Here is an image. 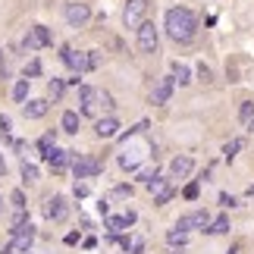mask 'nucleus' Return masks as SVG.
Instances as JSON below:
<instances>
[{
  "label": "nucleus",
  "instance_id": "nucleus-42",
  "mask_svg": "<svg viewBox=\"0 0 254 254\" xmlns=\"http://www.w3.org/2000/svg\"><path fill=\"white\" fill-rule=\"evenodd\" d=\"M97 210H101V217H110V204H107L104 198H101V204H97Z\"/></svg>",
  "mask_w": 254,
  "mask_h": 254
},
{
  "label": "nucleus",
  "instance_id": "nucleus-18",
  "mask_svg": "<svg viewBox=\"0 0 254 254\" xmlns=\"http://www.w3.org/2000/svg\"><path fill=\"white\" fill-rule=\"evenodd\" d=\"M204 232H207V236H226V232H229V217H226V213L213 217V220L207 223V229H204Z\"/></svg>",
  "mask_w": 254,
  "mask_h": 254
},
{
  "label": "nucleus",
  "instance_id": "nucleus-9",
  "mask_svg": "<svg viewBox=\"0 0 254 254\" xmlns=\"http://www.w3.org/2000/svg\"><path fill=\"white\" fill-rule=\"evenodd\" d=\"M173 91H176V79L173 75H163V79H157V85H154V91H151V104L154 107H167Z\"/></svg>",
  "mask_w": 254,
  "mask_h": 254
},
{
  "label": "nucleus",
  "instance_id": "nucleus-23",
  "mask_svg": "<svg viewBox=\"0 0 254 254\" xmlns=\"http://www.w3.org/2000/svg\"><path fill=\"white\" fill-rule=\"evenodd\" d=\"M242 148H245V141H242V138H232V141L223 144V157H226V160L232 163V160L239 157V151H242Z\"/></svg>",
  "mask_w": 254,
  "mask_h": 254
},
{
  "label": "nucleus",
  "instance_id": "nucleus-14",
  "mask_svg": "<svg viewBox=\"0 0 254 254\" xmlns=\"http://www.w3.org/2000/svg\"><path fill=\"white\" fill-rule=\"evenodd\" d=\"M191 170H194V160L189 154H179V157L170 160V179H189Z\"/></svg>",
  "mask_w": 254,
  "mask_h": 254
},
{
  "label": "nucleus",
  "instance_id": "nucleus-8",
  "mask_svg": "<svg viewBox=\"0 0 254 254\" xmlns=\"http://www.w3.org/2000/svg\"><path fill=\"white\" fill-rule=\"evenodd\" d=\"M97 91H101V88L79 85V113H82V116H97V107H101V101H97Z\"/></svg>",
  "mask_w": 254,
  "mask_h": 254
},
{
  "label": "nucleus",
  "instance_id": "nucleus-1",
  "mask_svg": "<svg viewBox=\"0 0 254 254\" xmlns=\"http://www.w3.org/2000/svg\"><path fill=\"white\" fill-rule=\"evenodd\" d=\"M163 28H167L170 41L176 44H191L194 41V32H198V19L189 6H173L167 9V19H163Z\"/></svg>",
  "mask_w": 254,
  "mask_h": 254
},
{
  "label": "nucleus",
  "instance_id": "nucleus-12",
  "mask_svg": "<svg viewBox=\"0 0 254 254\" xmlns=\"http://www.w3.org/2000/svg\"><path fill=\"white\" fill-rule=\"evenodd\" d=\"M66 213H69V207H66V198H63V194H54V198L44 201V220L60 223V220H66Z\"/></svg>",
  "mask_w": 254,
  "mask_h": 254
},
{
  "label": "nucleus",
  "instance_id": "nucleus-43",
  "mask_svg": "<svg viewBox=\"0 0 254 254\" xmlns=\"http://www.w3.org/2000/svg\"><path fill=\"white\" fill-rule=\"evenodd\" d=\"M123 217H126V220H129V226H132V223H135V220H138V213H135V210H126V213H123Z\"/></svg>",
  "mask_w": 254,
  "mask_h": 254
},
{
  "label": "nucleus",
  "instance_id": "nucleus-17",
  "mask_svg": "<svg viewBox=\"0 0 254 254\" xmlns=\"http://www.w3.org/2000/svg\"><path fill=\"white\" fill-rule=\"evenodd\" d=\"M60 129L66 132V135H75L82 129V113L79 110H66L63 116H60Z\"/></svg>",
  "mask_w": 254,
  "mask_h": 254
},
{
  "label": "nucleus",
  "instance_id": "nucleus-16",
  "mask_svg": "<svg viewBox=\"0 0 254 254\" xmlns=\"http://www.w3.org/2000/svg\"><path fill=\"white\" fill-rule=\"evenodd\" d=\"M94 132H97V138H116L120 135V120L116 116H101L94 123Z\"/></svg>",
  "mask_w": 254,
  "mask_h": 254
},
{
  "label": "nucleus",
  "instance_id": "nucleus-6",
  "mask_svg": "<svg viewBox=\"0 0 254 254\" xmlns=\"http://www.w3.org/2000/svg\"><path fill=\"white\" fill-rule=\"evenodd\" d=\"M22 44H25V51H41V47H51L54 44V35H51V28H47V25H32Z\"/></svg>",
  "mask_w": 254,
  "mask_h": 254
},
{
  "label": "nucleus",
  "instance_id": "nucleus-38",
  "mask_svg": "<svg viewBox=\"0 0 254 254\" xmlns=\"http://www.w3.org/2000/svg\"><path fill=\"white\" fill-rule=\"evenodd\" d=\"M88 191H91V189H88L85 182H75V189H72V194H75V198H88Z\"/></svg>",
  "mask_w": 254,
  "mask_h": 254
},
{
  "label": "nucleus",
  "instance_id": "nucleus-35",
  "mask_svg": "<svg viewBox=\"0 0 254 254\" xmlns=\"http://www.w3.org/2000/svg\"><path fill=\"white\" fill-rule=\"evenodd\" d=\"M9 129H13V120L6 113H0V135H9Z\"/></svg>",
  "mask_w": 254,
  "mask_h": 254
},
{
  "label": "nucleus",
  "instance_id": "nucleus-46",
  "mask_svg": "<svg viewBox=\"0 0 254 254\" xmlns=\"http://www.w3.org/2000/svg\"><path fill=\"white\" fill-rule=\"evenodd\" d=\"M248 198H254V185H251V189H248Z\"/></svg>",
  "mask_w": 254,
  "mask_h": 254
},
{
  "label": "nucleus",
  "instance_id": "nucleus-13",
  "mask_svg": "<svg viewBox=\"0 0 254 254\" xmlns=\"http://www.w3.org/2000/svg\"><path fill=\"white\" fill-rule=\"evenodd\" d=\"M88 19H91V6L88 3H69L66 6V22H69L72 28H82Z\"/></svg>",
  "mask_w": 254,
  "mask_h": 254
},
{
  "label": "nucleus",
  "instance_id": "nucleus-47",
  "mask_svg": "<svg viewBox=\"0 0 254 254\" xmlns=\"http://www.w3.org/2000/svg\"><path fill=\"white\" fill-rule=\"evenodd\" d=\"M248 129H251V132H254V120H251V123H248Z\"/></svg>",
  "mask_w": 254,
  "mask_h": 254
},
{
  "label": "nucleus",
  "instance_id": "nucleus-7",
  "mask_svg": "<svg viewBox=\"0 0 254 254\" xmlns=\"http://www.w3.org/2000/svg\"><path fill=\"white\" fill-rule=\"evenodd\" d=\"M60 60L69 66L72 72H79V75H82V72H91V66H88V51L79 54V51H72L69 44H63V47H60Z\"/></svg>",
  "mask_w": 254,
  "mask_h": 254
},
{
  "label": "nucleus",
  "instance_id": "nucleus-3",
  "mask_svg": "<svg viewBox=\"0 0 254 254\" xmlns=\"http://www.w3.org/2000/svg\"><path fill=\"white\" fill-rule=\"evenodd\" d=\"M151 9V0H126L123 6V25L126 28H138L144 22V16H148Z\"/></svg>",
  "mask_w": 254,
  "mask_h": 254
},
{
  "label": "nucleus",
  "instance_id": "nucleus-31",
  "mask_svg": "<svg viewBox=\"0 0 254 254\" xmlns=\"http://www.w3.org/2000/svg\"><path fill=\"white\" fill-rule=\"evenodd\" d=\"M198 194H201V182H198V179L189 182V185L182 189V198H185V201H198Z\"/></svg>",
  "mask_w": 254,
  "mask_h": 254
},
{
  "label": "nucleus",
  "instance_id": "nucleus-37",
  "mask_svg": "<svg viewBox=\"0 0 254 254\" xmlns=\"http://www.w3.org/2000/svg\"><path fill=\"white\" fill-rule=\"evenodd\" d=\"M220 204H223V207H236V204H239V201H236V198H232V194H229V191H220Z\"/></svg>",
  "mask_w": 254,
  "mask_h": 254
},
{
  "label": "nucleus",
  "instance_id": "nucleus-15",
  "mask_svg": "<svg viewBox=\"0 0 254 254\" xmlns=\"http://www.w3.org/2000/svg\"><path fill=\"white\" fill-rule=\"evenodd\" d=\"M47 110H51V101H47V97H32V101L22 104L25 120H41V116H47Z\"/></svg>",
  "mask_w": 254,
  "mask_h": 254
},
{
  "label": "nucleus",
  "instance_id": "nucleus-19",
  "mask_svg": "<svg viewBox=\"0 0 254 254\" xmlns=\"http://www.w3.org/2000/svg\"><path fill=\"white\" fill-rule=\"evenodd\" d=\"M104 229L110 232V236H120V232L129 229V220L126 217H104Z\"/></svg>",
  "mask_w": 254,
  "mask_h": 254
},
{
  "label": "nucleus",
  "instance_id": "nucleus-28",
  "mask_svg": "<svg viewBox=\"0 0 254 254\" xmlns=\"http://www.w3.org/2000/svg\"><path fill=\"white\" fill-rule=\"evenodd\" d=\"M28 223H32V220H28V210H13V229H9V232H19V229H25Z\"/></svg>",
  "mask_w": 254,
  "mask_h": 254
},
{
  "label": "nucleus",
  "instance_id": "nucleus-34",
  "mask_svg": "<svg viewBox=\"0 0 254 254\" xmlns=\"http://www.w3.org/2000/svg\"><path fill=\"white\" fill-rule=\"evenodd\" d=\"M97 101L104 104V110H113V107H116V104H113V94H110V91H97Z\"/></svg>",
  "mask_w": 254,
  "mask_h": 254
},
{
  "label": "nucleus",
  "instance_id": "nucleus-11",
  "mask_svg": "<svg viewBox=\"0 0 254 254\" xmlns=\"http://www.w3.org/2000/svg\"><path fill=\"white\" fill-rule=\"evenodd\" d=\"M72 154H75V151L51 148V151L44 154V163H47V167H51V170H54L57 176H60V173H66V170H69V163H72Z\"/></svg>",
  "mask_w": 254,
  "mask_h": 254
},
{
  "label": "nucleus",
  "instance_id": "nucleus-32",
  "mask_svg": "<svg viewBox=\"0 0 254 254\" xmlns=\"http://www.w3.org/2000/svg\"><path fill=\"white\" fill-rule=\"evenodd\" d=\"M38 167L35 163H28V160H22V182H38Z\"/></svg>",
  "mask_w": 254,
  "mask_h": 254
},
{
  "label": "nucleus",
  "instance_id": "nucleus-26",
  "mask_svg": "<svg viewBox=\"0 0 254 254\" xmlns=\"http://www.w3.org/2000/svg\"><path fill=\"white\" fill-rule=\"evenodd\" d=\"M9 204H13V210H25V207H28L25 191H22V189H13V191H9Z\"/></svg>",
  "mask_w": 254,
  "mask_h": 254
},
{
  "label": "nucleus",
  "instance_id": "nucleus-5",
  "mask_svg": "<svg viewBox=\"0 0 254 254\" xmlns=\"http://www.w3.org/2000/svg\"><path fill=\"white\" fill-rule=\"evenodd\" d=\"M135 32H138V51H141V54H157V44H160L157 25L144 19V22H141L138 28H135Z\"/></svg>",
  "mask_w": 254,
  "mask_h": 254
},
{
  "label": "nucleus",
  "instance_id": "nucleus-2",
  "mask_svg": "<svg viewBox=\"0 0 254 254\" xmlns=\"http://www.w3.org/2000/svg\"><path fill=\"white\" fill-rule=\"evenodd\" d=\"M32 242H35V226L28 223L25 229L9 232V239H6V245L0 248V254H28L32 251Z\"/></svg>",
  "mask_w": 254,
  "mask_h": 254
},
{
  "label": "nucleus",
  "instance_id": "nucleus-36",
  "mask_svg": "<svg viewBox=\"0 0 254 254\" xmlns=\"http://www.w3.org/2000/svg\"><path fill=\"white\" fill-rule=\"evenodd\" d=\"M113 194H116V198H132V185H116Z\"/></svg>",
  "mask_w": 254,
  "mask_h": 254
},
{
  "label": "nucleus",
  "instance_id": "nucleus-29",
  "mask_svg": "<svg viewBox=\"0 0 254 254\" xmlns=\"http://www.w3.org/2000/svg\"><path fill=\"white\" fill-rule=\"evenodd\" d=\"M38 75H41V60H28L25 63V69H22V79H38Z\"/></svg>",
  "mask_w": 254,
  "mask_h": 254
},
{
  "label": "nucleus",
  "instance_id": "nucleus-21",
  "mask_svg": "<svg viewBox=\"0 0 254 254\" xmlns=\"http://www.w3.org/2000/svg\"><path fill=\"white\" fill-rule=\"evenodd\" d=\"M66 94V82L63 79H51L47 82V101H63Z\"/></svg>",
  "mask_w": 254,
  "mask_h": 254
},
{
  "label": "nucleus",
  "instance_id": "nucleus-48",
  "mask_svg": "<svg viewBox=\"0 0 254 254\" xmlns=\"http://www.w3.org/2000/svg\"><path fill=\"white\" fill-rule=\"evenodd\" d=\"M0 213H3V198H0Z\"/></svg>",
  "mask_w": 254,
  "mask_h": 254
},
{
  "label": "nucleus",
  "instance_id": "nucleus-33",
  "mask_svg": "<svg viewBox=\"0 0 254 254\" xmlns=\"http://www.w3.org/2000/svg\"><path fill=\"white\" fill-rule=\"evenodd\" d=\"M239 120H242V123H251V120H254V101H242V107H239Z\"/></svg>",
  "mask_w": 254,
  "mask_h": 254
},
{
  "label": "nucleus",
  "instance_id": "nucleus-27",
  "mask_svg": "<svg viewBox=\"0 0 254 254\" xmlns=\"http://www.w3.org/2000/svg\"><path fill=\"white\" fill-rule=\"evenodd\" d=\"M173 198H176V185L170 182L163 191H157V194H154V204H157V207H163V204H167V201H173Z\"/></svg>",
  "mask_w": 254,
  "mask_h": 254
},
{
  "label": "nucleus",
  "instance_id": "nucleus-44",
  "mask_svg": "<svg viewBox=\"0 0 254 254\" xmlns=\"http://www.w3.org/2000/svg\"><path fill=\"white\" fill-rule=\"evenodd\" d=\"M0 79H6V63H3V51H0Z\"/></svg>",
  "mask_w": 254,
  "mask_h": 254
},
{
  "label": "nucleus",
  "instance_id": "nucleus-49",
  "mask_svg": "<svg viewBox=\"0 0 254 254\" xmlns=\"http://www.w3.org/2000/svg\"><path fill=\"white\" fill-rule=\"evenodd\" d=\"M173 254H179V251H173Z\"/></svg>",
  "mask_w": 254,
  "mask_h": 254
},
{
  "label": "nucleus",
  "instance_id": "nucleus-20",
  "mask_svg": "<svg viewBox=\"0 0 254 254\" xmlns=\"http://www.w3.org/2000/svg\"><path fill=\"white\" fill-rule=\"evenodd\" d=\"M170 182H173L170 176H157V173H154V176H148V179H144V185H148V191H151V194H157V191H163V189H167Z\"/></svg>",
  "mask_w": 254,
  "mask_h": 254
},
{
  "label": "nucleus",
  "instance_id": "nucleus-22",
  "mask_svg": "<svg viewBox=\"0 0 254 254\" xmlns=\"http://www.w3.org/2000/svg\"><path fill=\"white\" fill-rule=\"evenodd\" d=\"M51 148H57V129H51V132H44L41 138H38V154H41V157H44V154L51 151Z\"/></svg>",
  "mask_w": 254,
  "mask_h": 254
},
{
  "label": "nucleus",
  "instance_id": "nucleus-24",
  "mask_svg": "<svg viewBox=\"0 0 254 254\" xmlns=\"http://www.w3.org/2000/svg\"><path fill=\"white\" fill-rule=\"evenodd\" d=\"M173 79L179 82V85H189V82H191V69H189L185 63L176 60V63H173Z\"/></svg>",
  "mask_w": 254,
  "mask_h": 254
},
{
  "label": "nucleus",
  "instance_id": "nucleus-40",
  "mask_svg": "<svg viewBox=\"0 0 254 254\" xmlns=\"http://www.w3.org/2000/svg\"><path fill=\"white\" fill-rule=\"evenodd\" d=\"M198 79H201V82H210V69H207V66H204V63L198 66Z\"/></svg>",
  "mask_w": 254,
  "mask_h": 254
},
{
  "label": "nucleus",
  "instance_id": "nucleus-10",
  "mask_svg": "<svg viewBox=\"0 0 254 254\" xmlns=\"http://www.w3.org/2000/svg\"><path fill=\"white\" fill-rule=\"evenodd\" d=\"M213 217L207 210H191V213H185V217H179V223H176V229L179 232H191V229H207V223Z\"/></svg>",
  "mask_w": 254,
  "mask_h": 254
},
{
  "label": "nucleus",
  "instance_id": "nucleus-30",
  "mask_svg": "<svg viewBox=\"0 0 254 254\" xmlns=\"http://www.w3.org/2000/svg\"><path fill=\"white\" fill-rule=\"evenodd\" d=\"M167 242H170V245H173V248H182V245H185V242H189V232H179V229H170V232H167Z\"/></svg>",
  "mask_w": 254,
  "mask_h": 254
},
{
  "label": "nucleus",
  "instance_id": "nucleus-4",
  "mask_svg": "<svg viewBox=\"0 0 254 254\" xmlns=\"http://www.w3.org/2000/svg\"><path fill=\"white\" fill-rule=\"evenodd\" d=\"M72 176L75 179H94V176H101V160H94V157H85V154H72Z\"/></svg>",
  "mask_w": 254,
  "mask_h": 254
},
{
  "label": "nucleus",
  "instance_id": "nucleus-25",
  "mask_svg": "<svg viewBox=\"0 0 254 254\" xmlns=\"http://www.w3.org/2000/svg\"><path fill=\"white\" fill-rule=\"evenodd\" d=\"M28 85H32L28 79H19V82L13 85V101H16V104H25V101H28Z\"/></svg>",
  "mask_w": 254,
  "mask_h": 254
},
{
  "label": "nucleus",
  "instance_id": "nucleus-39",
  "mask_svg": "<svg viewBox=\"0 0 254 254\" xmlns=\"http://www.w3.org/2000/svg\"><path fill=\"white\" fill-rule=\"evenodd\" d=\"M144 251V242L141 239H132V248H129V254H141Z\"/></svg>",
  "mask_w": 254,
  "mask_h": 254
},
{
  "label": "nucleus",
  "instance_id": "nucleus-45",
  "mask_svg": "<svg viewBox=\"0 0 254 254\" xmlns=\"http://www.w3.org/2000/svg\"><path fill=\"white\" fill-rule=\"evenodd\" d=\"M0 176H6V160H3V154H0Z\"/></svg>",
  "mask_w": 254,
  "mask_h": 254
},
{
  "label": "nucleus",
  "instance_id": "nucleus-41",
  "mask_svg": "<svg viewBox=\"0 0 254 254\" xmlns=\"http://www.w3.org/2000/svg\"><path fill=\"white\" fill-rule=\"evenodd\" d=\"M79 239H82V236H79V232H69V236H66L63 242H66V245H79Z\"/></svg>",
  "mask_w": 254,
  "mask_h": 254
}]
</instances>
